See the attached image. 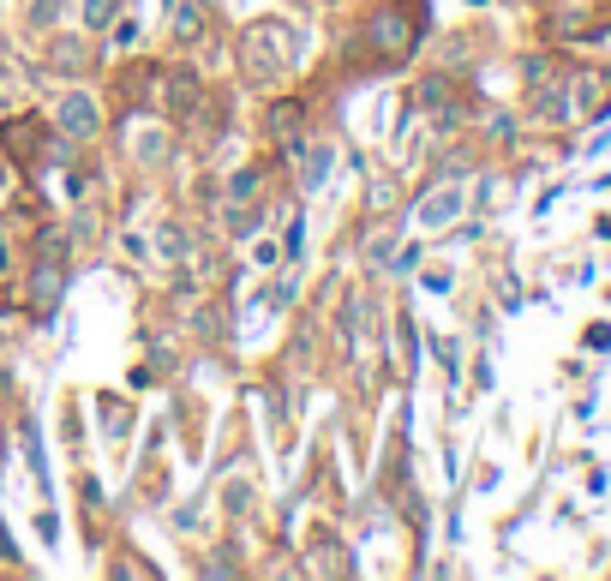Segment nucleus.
<instances>
[{"instance_id":"f257e3e1","label":"nucleus","mask_w":611,"mask_h":581,"mask_svg":"<svg viewBox=\"0 0 611 581\" xmlns=\"http://www.w3.org/2000/svg\"><path fill=\"white\" fill-rule=\"evenodd\" d=\"M66 126H72V132H96V108L72 96V102H66Z\"/></svg>"},{"instance_id":"f03ea898","label":"nucleus","mask_w":611,"mask_h":581,"mask_svg":"<svg viewBox=\"0 0 611 581\" xmlns=\"http://www.w3.org/2000/svg\"><path fill=\"white\" fill-rule=\"evenodd\" d=\"M450 210H456V192H444V198H432V216H426V222H450Z\"/></svg>"}]
</instances>
